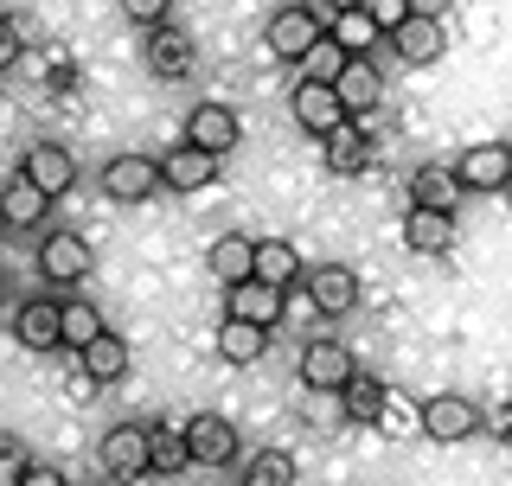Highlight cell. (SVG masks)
<instances>
[{"label": "cell", "mask_w": 512, "mask_h": 486, "mask_svg": "<svg viewBox=\"0 0 512 486\" xmlns=\"http://www.w3.org/2000/svg\"><path fill=\"white\" fill-rule=\"evenodd\" d=\"M474 429H480V403L461 397V391H442V397L416 403V435H429V442H442V448L468 442Z\"/></svg>", "instance_id": "obj_1"}, {"label": "cell", "mask_w": 512, "mask_h": 486, "mask_svg": "<svg viewBox=\"0 0 512 486\" xmlns=\"http://www.w3.org/2000/svg\"><path fill=\"white\" fill-rule=\"evenodd\" d=\"M180 442H186V461L192 467H231L237 455H244L237 423H224L218 410H199L192 423H180Z\"/></svg>", "instance_id": "obj_2"}, {"label": "cell", "mask_w": 512, "mask_h": 486, "mask_svg": "<svg viewBox=\"0 0 512 486\" xmlns=\"http://www.w3.org/2000/svg\"><path fill=\"white\" fill-rule=\"evenodd\" d=\"M148 455H154V429L148 423H116L103 435V448H96V461H103L109 480H141L148 474Z\"/></svg>", "instance_id": "obj_3"}, {"label": "cell", "mask_w": 512, "mask_h": 486, "mask_svg": "<svg viewBox=\"0 0 512 486\" xmlns=\"http://www.w3.org/2000/svg\"><path fill=\"white\" fill-rule=\"evenodd\" d=\"M20 180L32 192H45V199H64V192L77 186V154L64 148V141H32L26 160H20Z\"/></svg>", "instance_id": "obj_4"}, {"label": "cell", "mask_w": 512, "mask_h": 486, "mask_svg": "<svg viewBox=\"0 0 512 486\" xmlns=\"http://www.w3.org/2000/svg\"><path fill=\"white\" fill-rule=\"evenodd\" d=\"M39 269H45V282H52V288H77V282H84V275L96 269L90 237H77V231H52V237H39Z\"/></svg>", "instance_id": "obj_5"}, {"label": "cell", "mask_w": 512, "mask_h": 486, "mask_svg": "<svg viewBox=\"0 0 512 486\" xmlns=\"http://www.w3.org/2000/svg\"><path fill=\"white\" fill-rule=\"evenodd\" d=\"M244 141V122H237V109L231 103H199L186 116V148H199V154H212V160H224Z\"/></svg>", "instance_id": "obj_6"}, {"label": "cell", "mask_w": 512, "mask_h": 486, "mask_svg": "<svg viewBox=\"0 0 512 486\" xmlns=\"http://www.w3.org/2000/svg\"><path fill=\"white\" fill-rule=\"evenodd\" d=\"M352 371H359V359H352L340 339H308V346H301V378H308V391L340 397Z\"/></svg>", "instance_id": "obj_7"}, {"label": "cell", "mask_w": 512, "mask_h": 486, "mask_svg": "<svg viewBox=\"0 0 512 486\" xmlns=\"http://www.w3.org/2000/svg\"><path fill=\"white\" fill-rule=\"evenodd\" d=\"M448 173H455L461 192H500L512 180V148L506 141H480V148H468Z\"/></svg>", "instance_id": "obj_8"}, {"label": "cell", "mask_w": 512, "mask_h": 486, "mask_svg": "<svg viewBox=\"0 0 512 486\" xmlns=\"http://www.w3.org/2000/svg\"><path fill=\"white\" fill-rule=\"evenodd\" d=\"M320 39H327V32L308 20V7H282V13H269V26H263V45L276 58H288V64H301Z\"/></svg>", "instance_id": "obj_9"}, {"label": "cell", "mask_w": 512, "mask_h": 486, "mask_svg": "<svg viewBox=\"0 0 512 486\" xmlns=\"http://www.w3.org/2000/svg\"><path fill=\"white\" fill-rule=\"evenodd\" d=\"M333 103H340V116H372V109L384 103V77H378V64H365V58H346V71L333 77Z\"/></svg>", "instance_id": "obj_10"}, {"label": "cell", "mask_w": 512, "mask_h": 486, "mask_svg": "<svg viewBox=\"0 0 512 486\" xmlns=\"http://www.w3.org/2000/svg\"><path fill=\"white\" fill-rule=\"evenodd\" d=\"M288 116H295V128L314 135V141H327V135L346 128V116H340V103H333L327 84H295V90H288Z\"/></svg>", "instance_id": "obj_11"}, {"label": "cell", "mask_w": 512, "mask_h": 486, "mask_svg": "<svg viewBox=\"0 0 512 486\" xmlns=\"http://www.w3.org/2000/svg\"><path fill=\"white\" fill-rule=\"evenodd\" d=\"M301 275H308V301L320 307V314H352V307H359V269L314 263V269H301Z\"/></svg>", "instance_id": "obj_12"}, {"label": "cell", "mask_w": 512, "mask_h": 486, "mask_svg": "<svg viewBox=\"0 0 512 486\" xmlns=\"http://www.w3.org/2000/svg\"><path fill=\"white\" fill-rule=\"evenodd\" d=\"M288 314V295H276V288H263V282H237V288H224V320H244V327H276V320Z\"/></svg>", "instance_id": "obj_13"}, {"label": "cell", "mask_w": 512, "mask_h": 486, "mask_svg": "<svg viewBox=\"0 0 512 486\" xmlns=\"http://www.w3.org/2000/svg\"><path fill=\"white\" fill-rule=\"evenodd\" d=\"M154 186H160V167H154L148 154H116V160L103 167V192H109L116 205H141Z\"/></svg>", "instance_id": "obj_14"}, {"label": "cell", "mask_w": 512, "mask_h": 486, "mask_svg": "<svg viewBox=\"0 0 512 486\" xmlns=\"http://www.w3.org/2000/svg\"><path fill=\"white\" fill-rule=\"evenodd\" d=\"M250 282L276 288V295H288V288L301 282V250L288 237H263L256 243V263H250Z\"/></svg>", "instance_id": "obj_15"}, {"label": "cell", "mask_w": 512, "mask_h": 486, "mask_svg": "<svg viewBox=\"0 0 512 486\" xmlns=\"http://www.w3.org/2000/svg\"><path fill=\"white\" fill-rule=\"evenodd\" d=\"M148 71L160 77V84H180V77H192V32H180V26H160V32H148Z\"/></svg>", "instance_id": "obj_16"}, {"label": "cell", "mask_w": 512, "mask_h": 486, "mask_svg": "<svg viewBox=\"0 0 512 486\" xmlns=\"http://www.w3.org/2000/svg\"><path fill=\"white\" fill-rule=\"evenodd\" d=\"M397 237H404V250H416V256H448V250H455V218L410 205L404 224H397Z\"/></svg>", "instance_id": "obj_17"}, {"label": "cell", "mask_w": 512, "mask_h": 486, "mask_svg": "<svg viewBox=\"0 0 512 486\" xmlns=\"http://www.w3.org/2000/svg\"><path fill=\"white\" fill-rule=\"evenodd\" d=\"M13 339L26 352H58V295H32L13 314Z\"/></svg>", "instance_id": "obj_18"}, {"label": "cell", "mask_w": 512, "mask_h": 486, "mask_svg": "<svg viewBox=\"0 0 512 486\" xmlns=\"http://www.w3.org/2000/svg\"><path fill=\"white\" fill-rule=\"evenodd\" d=\"M154 167H160V186H173V192H199V186L218 180V160L199 154V148H186V141H180L173 154H160Z\"/></svg>", "instance_id": "obj_19"}, {"label": "cell", "mask_w": 512, "mask_h": 486, "mask_svg": "<svg viewBox=\"0 0 512 486\" xmlns=\"http://www.w3.org/2000/svg\"><path fill=\"white\" fill-rule=\"evenodd\" d=\"M250 263H256V243L244 231H224V237H212V250H205V269H212L224 288L250 282Z\"/></svg>", "instance_id": "obj_20"}, {"label": "cell", "mask_w": 512, "mask_h": 486, "mask_svg": "<svg viewBox=\"0 0 512 486\" xmlns=\"http://www.w3.org/2000/svg\"><path fill=\"white\" fill-rule=\"evenodd\" d=\"M109 327H103V314L84 301V295H64L58 301V346H71V352H84V346H96Z\"/></svg>", "instance_id": "obj_21"}, {"label": "cell", "mask_w": 512, "mask_h": 486, "mask_svg": "<svg viewBox=\"0 0 512 486\" xmlns=\"http://www.w3.org/2000/svg\"><path fill=\"white\" fill-rule=\"evenodd\" d=\"M391 45H397V58H404V64H436L448 39H442V20H423V13H410V20L391 32Z\"/></svg>", "instance_id": "obj_22"}, {"label": "cell", "mask_w": 512, "mask_h": 486, "mask_svg": "<svg viewBox=\"0 0 512 486\" xmlns=\"http://www.w3.org/2000/svg\"><path fill=\"white\" fill-rule=\"evenodd\" d=\"M410 199L423 205V212H442V218L461 212V186H455V173H448V167H416Z\"/></svg>", "instance_id": "obj_23"}, {"label": "cell", "mask_w": 512, "mask_h": 486, "mask_svg": "<svg viewBox=\"0 0 512 486\" xmlns=\"http://www.w3.org/2000/svg\"><path fill=\"white\" fill-rule=\"evenodd\" d=\"M218 359L224 365H263V352H269V333L263 327H244V320H218Z\"/></svg>", "instance_id": "obj_24"}, {"label": "cell", "mask_w": 512, "mask_h": 486, "mask_svg": "<svg viewBox=\"0 0 512 486\" xmlns=\"http://www.w3.org/2000/svg\"><path fill=\"white\" fill-rule=\"evenodd\" d=\"M77 359H84V378L90 384H122L128 378V339L122 333H103L96 346L77 352Z\"/></svg>", "instance_id": "obj_25"}, {"label": "cell", "mask_w": 512, "mask_h": 486, "mask_svg": "<svg viewBox=\"0 0 512 486\" xmlns=\"http://www.w3.org/2000/svg\"><path fill=\"white\" fill-rule=\"evenodd\" d=\"M45 212H52V199H45V192H32L26 180H7V186H0V224H7V231H26V224H39Z\"/></svg>", "instance_id": "obj_26"}, {"label": "cell", "mask_w": 512, "mask_h": 486, "mask_svg": "<svg viewBox=\"0 0 512 486\" xmlns=\"http://www.w3.org/2000/svg\"><path fill=\"white\" fill-rule=\"evenodd\" d=\"M327 39L340 45L346 58H365V52H372V45H378V32H372V20H365V7H359V0H352V7H340V13H333Z\"/></svg>", "instance_id": "obj_27"}, {"label": "cell", "mask_w": 512, "mask_h": 486, "mask_svg": "<svg viewBox=\"0 0 512 486\" xmlns=\"http://www.w3.org/2000/svg\"><path fill=\"white\" fill-rule=\"evenodd\" d=\"M384 384L372 378V371H352L346 378V391H340V410H346V423H378V410H384Z\"/></svg>", "instance_id": "obj_28"}, {"label": "cell", "mask_w": 512, "mask_h": 486, "mask_svg": "<svg viewBox=\"0 0 512 486\" xmlns=\"http://www.w3.org/2000/svg\"><path fill=\"white\" fill-rule=\"evenodd\" d=\"M365 160H372V148H365L359 122H346L340 135H327V167L333 173H365Z\"/></svg>", "instance_id": "obj_29"}, {"label": "cell", "mask_w": 512, "mask_h": 486, "mask_svg": "<svg viewBox=\"0 0 512 486\" xmlns=\"http://www.w3.org/2000/svg\"><path fill=\"white\" fill-rule=\"evenodd\" d=\"M244 486H295V455L288 448H256Z\"/></svg>", "instance_id": "obj_30"}, {"label": "cell", "mask_w": 512, "mask_h": 486, "mask_svg": "<svg viewBox=\"0 0 512 486\" xmlns=\"http://www.w3.org/2000/svg\"><path fill=\"white\" fill-rule=\"evenodd\" d=\"M340 71H346V52H340L333 39H320L314 52L301 58V84H327V90H333V77H340Z\"/></svg>", "instance_id": "obj_31"}, {"label": "cell", "mask_w": 512, "mask_h": 486, "mask_svg": "<svg viewBox=\"0 0 512 486\" xmlns=\"http://www.w3.org/2000/svg\"><path fill=\"white\" fill-rule=\"evenodd\" d=\"M186 442L180 429H154V455H148V474H186Z\"/></svg>", "instance_id": "obj_32"}, {"label": "cell", "mask_w": 512, "mask_h": 486, "mask_svg": "<svg viewBox=\"0 0 512 486\" xmlns=\"http://www.w3.org/2000/svg\"><path fill=\"white\" fill-rule=\"evenodd\" d=\"M359 7H365V20H372L378 39H391V32L410 20V0H359Z\"/></svg>", "instance_id": "obj_33"}, {"label": "cell", "mask_w": 512, "mask_h": 486, "mask_svg": "<svg viewBox=\"0 0 512 486\" xmlns=\"http://www.w3.org/2000/svg\"><path fill=\"white\" fill-rule=\"evenodd\" d=\"M122 13H128V20H135L141 32H160V26H167V0H122Z\"/></svg>", "instance_id": "obj_34"}, {"label": "cell", "mask_w": 512, "mask_h": 486, "mask_svg": "<svg viewBox=\"0 0 512 486\" xmlns=\"http://www.w3.org/2000/svg\"><path fill=\"white\" fill-rule=\"evenodd\" d=\"M378 429H391V435H416V403H397V397H384V410H378Z\"/></svg>", "instance_id": "obj_35"}, {"label": "cell", "mask_w": 512, "mask_h": 486, "mask_svg": "<svg viewBox=\"0 0 512 486\" xmlns=\"http://www.w3.org/2000/svg\"><path fill=\"white\" fill-rule=\"evenodd\" d=\"M26 467H32V455H26L20 442H0V486H20Z\"/></svg>", "instance_id": "obj_36"}, {"label": "cell", "mask_w": 512, "mask_h": 486, "mask_svg": "<svg viewBox=\"0 0 512 486\" xmlns=\"http://www.w3.org/2000/svg\"><path fill=\"white\" fill-rule=\"evenodd\" d=\"M20 486H71V480H64V474H58V467H45V461H32Z\"/></svg>", "instance_id": "obj_37"}, {"label": "cell", "mask_w": 512, "mask_h": 486, "mask_svg": "<svg viewBox=\"0 0 512 486\" xmlns=\"http://www.w3.org/2000/svg\"><path fill=\"white\" fill-rule=\"evenodd\" d=\"M13 58H20V39H13L7 20H0V64H13Z\"/></svg>", "instance_id": "obj_38"}]
</instances>
